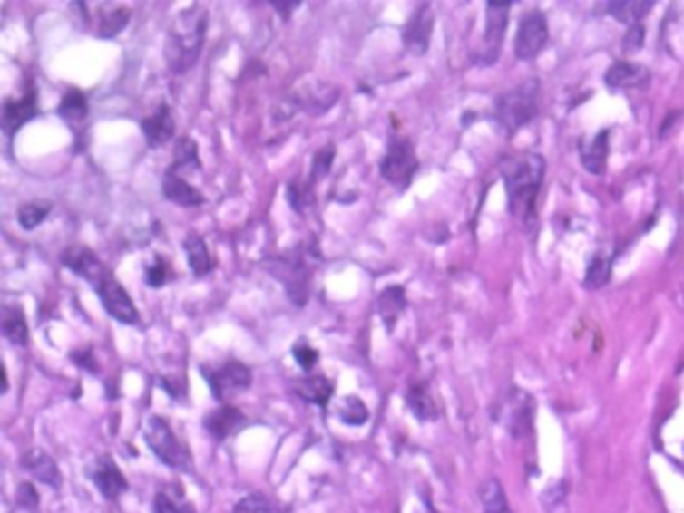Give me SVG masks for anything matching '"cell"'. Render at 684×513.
<instances>
[{
    "mask_svg": "<svg viewBox=\"0 0 684 513\" xmlns=\"http://www.w3.org/2000/svg\"><path fill=\"white\" fill-rule=\"evenodd\" d=\"M406 303H407L406 291L404 287H400V285H392V287H386L382 293H379L377 311L389 331L394 329L397 317H400V313L406 309Z\"/></svg>",
    "mask_w": 684,
    "mask_h": 513,
    "instance_id": "25",
    "label": "cell"
},
{
    "mask_svg": "<svg viewBox=\"0 0 684 513\" xmlns=\"http://www.w3.org/2000/svg\"><path fill=\"white\" fill-rule=\"evenodd\" d=\"M209 26V13L203 5H191L179 11L169 24L165 59L175 74H183L201 56Z\"/></svg>",
    "mask_w": 684,
    "mask_h": 513,
    "instance_id": "2",
    "label": "cell"
},
{
    "mask_svg": "<svg viewBox=\"0 0 684 513\" xmlns=\"http://www.w3.org/2000/svg\"><path fill=\"white\" fill-rule=\"evenodd\" d=\"M49 215H51V203L33 201V203H24L21 208H18L16 218H18V225H21L24 231H33Z\"/></svg>",
    "mask_w": 684,
    "mask_h": 513,
    "instance_id": "35",
    "label": "cell"
},
{
    "mask_svg": "<svg viewBox=\"0 0 684 513\" xmlns=\"http://www.w3.org/2000/svg\"><path fill=\"white\" fill-rule=\"evenodd\" d=\"M654 3L650 0H614L606 6V11L611 13L616 21L622 24H640L642 18L652 11Z\"/></svg>",
    "mask_w": 684,
    "mask_h": 513,
    "instance_id": "26",
    "label": "cell"
},
{
    "mask_svg": "<svg viewBox=\"0 0 684 513\" xmlns=\"http://www.w3.org/2000/svg\"><path fill=\"white\" fill-rule=\"evenodd\" d=\"M23 468L26 471L33 473L34 479H39L41 483H46L54 489L61 488V471L59 465L51 458L49 453H44L43 450H28L23 455Z\"/></svg>",
    "mask_w": 684,
    "mask_h": 513,
    "instance_id": "21",
    "label": "cell"
},
{
    "mask_svg": "<svg viewBox=\"0 0 684 513\" xmlns=\"http://www.w3.org/2000/svg\"><path fill=\"white\" fill-rule=\"evenodd\" d=\"M169 279V267L163 256H155V261L149 265L147 271H145V283L149 285V287H163V285L167 283Z\"/></svg>",
    "mask_w": 684,
    "mask_h": 513,
    "instance_id": "41",
    "label": "cell"
},
{
    "mask_svg": "<svg viewBox=\"0 0 684 513\" xmlns=\"http://www.w3.org/2000/svg\"><path fill=\"white\" fill-rule=\"evenodd\" d=\"M71 359H73L74 363H77L79 367L89 369L91 373H97V363H94L91 349H79V351H73V353H71Z\"/></svg>",
    "mask_w": 684,
    "mask_h": 513,
    "instance_id": "45",
    "label": "cell"
},
{
    "mask_svg": "<svg viewBox=\"0 0 684 513\" xmlns=\"http://www.w3.org/2000/svg\"><path fill=\"white\" fill-rule=\"evenodd\" d=\"M185 251H187L189 267H191V271L197 275V277H203V275L213 271L215 261L201 237L189 235L185 239Z\"/></svg>",
    "mask_w": 684,
    "mask_h": 513,
    "instance_id": "27",
    "label": "cell"
},
{
    "mask_svg": "<svg viewBox=\"0 0 684 513\" xmlns=\"http://www.w3.org/2000/svg\"><path fill=\"white\" fill-rule=\"evenodd\" d=\"M644 44V26L642 24H632L629 31L624 34L622 41V51L624 54H634L642 49Z\"/></svg>",
    "mask_w": 684,
    "mask_h": 513,
    "instance_id": "44",
    "label": "cell"
},
{
    "mask_svg": "<svg viewBox=\"0 0 684 513\" xmlns=\"http://www.w3.org/2000/svg\"><path fill=\"white\" fill-rule=\"evenodd\" d=\"M201 373L205 382L209 383V389L215 399L231 397L239 392H245L251 385V372L249 367L239 363V361H227L220 369L213 367H201Z\"/></svg>",
    "mask_w": 684,
    "mask_h": 513,
    "instance_id": "7",
    "label": "cell"
},
{
    "mask_svg": "<svg viewBox=\"0 0 684 513\" xmlns=\"http://www.w3.org/2000/svg\"><path fill=\"white\" fill-rule=\"evenodd\" d=\"M141 131H142V135H145L149 147H153V149L163 147L171 139H173L175 121H173V115H171V109L165 102H161L149 117L141 121Z\"/></svg>",
    "mask_w": 684,
    "mask_h": 513,
    "instance_id": "17",
    "label": "cell"
},
{
    "mask_svg": "<svg viewBox=\"0 0 684 513\" xmlns=\"http://www.w3.org/2000/svg\"><path fill=\"white\" fill-rule=\"evenodd\" d=\"M293 392H296L303 402L326 407L331 395H334V383H331L326 375H308L298 379L296 385H293Z\"/></svg>",
    "mask_w": 684,
    "mask_h": 513,
    "instance_id": "24",
    "label": "cell"
},
{
    "mask_svg": "<svg viewBox=\"0 0 684 513\" xmlns=\"http://www.w3.org/2000/svg\"><path fill=\"white\" fill-rule=\"evenodd\" d=\"M508 13L510 5L503 3H488L486 5V31H484L482 49L478 54V61L482 64H493L498 59L503 33L508 28Z\"/></svg>",
    "mask_w": 684,
    "mask_h": 513,
    "instance_id": "11",
    "label": "cell"
},
{
    "mask_svg": "<svg viewBox=\"0 0 684 513\" xmlns=\"http://www.w3.org/2000/svg\"><path fill=\"white\" fill-rule=\"evenodd\" d=\"M546 160L538 153H518L502 163L508 208L522 223H532L536 215V198L544 183Z\"/></svg>",
    "mask_w": 684,
    "mask_h": 513,
    "instance_id": "1",
    "label": "cell"
},
{
    "mask_svg": "<svg viewBox=\"0 0 684 513\" xmlns=\"http://www.w3.org/2000/svg\"><path fill=\"white\" fill-rule=\"evenodd\" d=\"M278 503L263 493H251L235 503L231 513H278Z\"/></svg>",
    "mask_w": 684,
    "mask_h": 513,
    "instance_id": "38",
    "label": "cell"
},
{
    "mask_svg": "<svg viewBox=\"0 0 684 513\" xmlns=\"http://www.w3.org/2000/svg\"><path fill=\"white\" fill-rule=\"evenodd\" d=\"M406 402L407 407H410V411L420 421H430L438 417V407H435L434 397L427 392L425 385H414L410 392H407Z\"/></svg>",
    "mask_w": 684,
    "mask_h": 513,
    "instance_id": "30",
    "label": "cell"
},
{
    "mask_svg": "<svg viewBox=\"0 0 684 513\" xmlns=\"http://www.w3.org/2000/svg\"><path fill=\"white\" fill-rule=\"evenodd\" d=\"M245 423V415L233 405H221L205 415V430L213 440H227L233 433H237Z\"/></svg>",
    "mask_w": 684,
    "mask_h": 513,
    "instance_id": "19",
    "label": "cell"
},
{
    "mask_svg": "<svg viewBox=\"0 0 684 513\" xmlns=\"http://www.w3.org/2000/svg\"><path fill=\"white\" fill-rule=\"evenodd\" d=\"M502 423L512 437H524L532 430V417H534V403L532 397L520 389H514L502 405Z\"/></svg>",
    "mask_w": 684,
    "mask_h": 513,
    "instance_id": "12",
    "label": "cell"
},
{
    "mask_svg": "<svg viewBox=\"0 0 684 513\" xmlns=\"http://www.w3.org/2000/svg\"><path fill=\"white\" fill-rule=\"evenodd\" d=\"M61 263L66 269H71L74 275L87 279L93 287L109 273V269L99 261V256L94 255L89 247H83V245L66 247V249L61 253Z\"/></svg>",
    "mask_w": 684,
    "mask_h": 513,
    "instance_id": "14",
    "label": "cell"
},
{
    "mask_svg": "<svg viewBox=\"0 0 684 513\" xmlns=\"http://www.w3.org/2000/svg\"><path fill=\"white\" fill-rule=\"evenodd\" d=\"M175 170L181 169H201V160H199V149L197 142L191 137H181L177 140L175 145V160H173Z\"/></svg>",
    "mask_w": 684,
    "mask_h": 513,
    "instance_id": "36",
    "label": "cell"
},
{
    "mask_svg": "<svg viewBox=\"0 0 684 513\" xmlns=\"http://www.w3.org/2000/svg\"><path fill=\"white\" fill-rule=\"evenodd\" d=\"M611 132L601 131L596 132L592 140H588L581 149L582 167L592 175H602L608 163V153H611V142H608Z\"/></svg>",
    "mask_w": 684,
    "mask_h": 513,
    "instance_id": "23",
    "label": "cell"
},
{
    "mask_svg": "<svg viewBox=\"0 0 684 513\" xmlns=\"http://www.w3.org/2000/svg\"><path fill=\"white\" fill-rule=\"evenodd\" d=\"M313 259H318V251L313 249V245L308 247L303 243L281 255L268 256L263 261L265 271L283 285L285 295L289 297L296 307H303L309 299Z\"/></svg>",
    "mask_w": 684,
    "mask_h": 513,
    "instance_id": "3",
    "label": "cell"
},
{
    "mask_svg": "<svg viewBox=\"0 0 684 513\" xmlns=\"http://www.w3.org/2000/svg\"><path fill=\"white\" fill-rule=\"evenodd\" d=\"M611 89H644L650 82V71L636 63H614L604 74Z\"/></svg>",
    "mask_w": 684,
    "mask_h": 513,
    "instance_id": "18",
    "label": "cell"
},
{
    "mask_svg": "<svg viewBox=\"0 0 684 513\" xmlns=\"http://www.w3.org/2000/svg\"><path fill=\"white\" fill-rule=\"evenodd\" d=\"M337 415L347 425H364L367 421L369 411L359 397H346L339 405Z\"/></svg>",
    "mask_w": 684,
    "mask_h": 513,
    "instance_id": "37",
    "label": "cell"
},
{
    "mask_svg": "<svg viewBox=\"0 0 684 513\" xmlns=\"http://www.w3.org/2000/svg\"><path fill=\"white\" fill-rule=\"evenodd\" d=\"M480 501L484 513H512L506 499V491L502 489L498 479H486L480 486Z\"/></svg>",
    "mask_w": 684,
    "mask_h": 513,
    "instance_id": "32",
    "label": "cell"
},
{
    "mask_svg": "<svg viewBox=\"0 0 684 513\" xmlns=\"http://www.w3.org/2000/svg\"><path fill=\"white\" fill-rule=\"evenodd\" d=\"M334 159H336V147L331 145H326L323 149H319L316 157H313V163H311V173H309V179L316 183V180L323 179L327 173L331 165H334Z\"/></svg>",
    "mask_w": 684,
    "mask_h": 513,
    "instance_id": "39",
    "label": "cell"
},
{
    "mask_svg": "<svg viewBox=\"0 0 684 513\" xmlns=\"http://www.w3.org/2000/svg\"><path fill=\"white\" fill-rule=\"evenodd\" d=\"M420 169L412 140L402 135H392L387 142V150L379 163V173L397 191H404L412 185V180Z\"/></svg>",
    "mask_w": 684,
    "mask_h": 513,
    "instance_id": "5",
    "label": "cell"
},
{
    "mask_svg": "<svg viewBox=\"0 0 684 513\" xmlns=\"http://www.w3.org/2000/svg\"><path fill=\"white\" fill-rule=\"evenodd\" d=\"M94 291H97L104 311H107L112 319L122 323V325H137L139 311L135 307V303H132L125 287H122L111 273L104 275V277L94 285Z\"/></svg>",
    "mask_w": 684,
    "mask_h": 513,
    "instance_id": "9",
    "label": "cell"
},
{
    "mask_svg": "<svg viewBox=\"0 0 684 513\" xmlns=\"http://www.w3.org/2000/svg\"><path fill=\"white\" fill-rule=\"evenodd\" d=\"M435 16L430 5H420L404 26V44L412 54L422 56L430 49Z\"/></svg>",
    "mask_w": 684,
    "mask_h": 513,
    "instance_id": "13",
    "label": "cell"
},
{
    "mask_svg": "<svg viewBox=\"0 0 684 513\" xmlns=\"http://www.w3.org/2000/svg\"><path fill=\"white\" fill-rule=\"evenodd\" d=\"M39 115L36 107V89L34 82L26 87L21 99H6L3 104V131L6 137H13L15 132L26 125L28 121Z\"/></svg>",
    "mask_w": 684,
    "mask_h": 513,
    "instance_id": "15",
    "label": "cell"
},
{
    "mask_svg": "<svg viewBox=\"0 0 684 513\" xmlns=\"http://www.w3.org/2000/svg\"><path fill=\"white\" fill-rule=\"evenodd\" d=\"M59 115L61 119L69 122H81L89 115V102L84 92L79 89H69L59 102Z\"/></svg>",
    "mask_w": 684,
    "mask_h": 513,
    "instance_id": "31",
    "label": "cell"
},
{
    "mask_svg": "<svg viewBox=\"0 0 684 513\" xmlns=\"http://www.w3.org/2000/svg\"><path fill=\"white\" fill-rule=\"evenodd\" d=\"M91 479L104 499H117L121 493H125L129 489V481L125 479V475H122L115 460L109 458V455H101V458L93 463Z\"/></svg>",
    "mask_w": 684,
    "mask_h": 513,
    "instance_id": "16",
    "label": "cell"
},
{
    "mask_svg": "<svg viewBox=\"0 0 684 513\" xmlns=\"http://www.w3.org/2000/svg\"><path fill=\"white\" fill-rule=\"evenodd\" d=\"M3 334L15 345L28 344V325L21 307H3Z\"/></svg>",
    "mask_w": 684,
    "mask_h": 513,
    "instance_id": "28",
    "label": "cell"
},
{
    "mask_svg": "<svg viewBox=\"0 0 684 513\" xmlns=\"http://www.w3.org/2000/svg\"><path fill=\"white\" fill-rule=\"evenodd\" d=\"M288 203L296 213H306L309 207L316 203V195H313V180L311 179H299L296 177L288 185Z\"/></svg>",
    "mask_w": 684,
    "mask_h": 513,
    "instance_id": "34",
    "label": "cell"
},
{
    "mask_svg": "<svg viewBox=\"0 0 684 513\" xmlns=\"http://www.w3.org/2000/svg\"><path fill=\"white\" fill-rule=\"evenodd\" d=\"M163 195L169 198L171 203L181 205V207H197L203 205L205 197L199 191L197 187L189 185L187 180L177 173L175 169H167L163 175Z\"/></svg>",
    "mask_w": 684,
    "mask_h": 513,
    "instance_id": "20",
    "label": "cell"
},
{
    "mask_svg": "<svg viewBox=\"0 0 684 513\" xmlns=\"http://www.w3.org/2000/svg\"><path fill=\"white\" fill-rule=\"evenodd\" d=\"M155 513H195V508L187 501L185 493L177 486H167L155 496Z\"/></svg>",
    "mask_w": 684,
    "mask_h": 513,
    "instance_id": "29",
    "label": "cell"
},
{
    "mask_svg": "<svg viewBox=\"0 0 684 513\" xmlns=\"http://www.w3.org/2000/svg\"><path fill=\"white\" fill-rule=\"evenodd\" d=\"M548 21L544 13L532 11L522 16L514 36V53L520 61H532L544 51L548 43Z\"/></svg>",
    "mask_w": 684,
    "mask_h": 513,
    "instance_id": "10",
    "label": "cell"
},
{
    "mask_svg": "<svg viewBox=\"0 0 684 513\" xmlns=\"http://www.w3.org/2000/svg\"><path fill=\"white\" fill-rule=\"evenodd\" d=\"M611 273H612L611 256H606L602 253H596L586 267L584 287L591 289V291L604 287V285L611 281Z\"/></svg>",
    "mask_w": 684,
    "mask_h": 513,
    "instance_id": "33",
    "label": "cell"
},
{
    "mask_svg": "<svg viewBox=\"0 0 684 513\" xmlns=\"http://www.w3.org/2000/svg\"><path fill=\"white\" fill-rule=\"evenodd\" d=\"M339 101V89L334 87L331 82L326 81H311L303 82L298 87V91L288 97L285 104L288 111H306L309 115H323Z\"/></svg>",
    "mask_w": 684,
    "mask_h": 513,
    "instance_id": "8",
    "label": "cell"
},
{
    "mask_svg": "<svg viewBox=\"0 0 684 513\" xmlns=\"http://www.w3.org/2000/svg\"><path fill=\"white\" fill-rule=\"evenodd\" d=\"M16 503L24 509H36L39 508V491L33 486L31 481H23L16 489Z\"/></svg>",
    "mask_w": 684,
    "mask_h": 513,
    "instance_id": "43",
    "label": "cell"
},
{
    "mask_svg": "<svg viewBox=\"0 0 684 513\" xmlns=\"http://www.w3.org/2000/svg\"><path fill=\"white\" fill-rule=\"evenodd\" d=\"M566 496H568L566 483H558V486L548 488L542 493V503H544L546 511L548 513H560V511H562V508L566 506Z\"/></svg>",
    "mask_w": 684,
    "mask_h": 513,
    "instance_id": "40",
    "label": "cell"
},
{
    "mask_svg": "<svg viewBox=\"0 0 684 513\" xmlns=\"http://www.w3.org/2000/svg\"><path fill=\"white\" fill-rule=\"evenodd\" d=\"M142 440L149 445V450L153 451L159 461H163L167 468L187 471L191 465V458H189L187 450L177 440L171 425L159 415H151L145 423V431H142Z\"/></svg>",
    "mask_w": 684,
    "mask_h": 513,
    "instance_id": "6",
    "label": "cell"
},
{
    "mask_svg": "<svg viewBox=\"0 0 684 513\" xmlns=\"http://www.w3.org/2000/svg\"><path fill=\"white\" fill-rule=\"evenodd\" d=\"M540 82L530 79L503 92L496 102V121L506 135H514L536 117Z\"/></svg>",
    "mask_w": 684,
    "mask_h": 513,
    "instance_id": "4",
    "label": "cell"
},
{
    "mask_svg": "<svg viewBox=\"0 0 684 513\" xmlns=\"http://www.w3.org/2000/svg\"><path fill=\"white\" fill-rule=\"evenodd\" d=\"M97 18L94 34L99 39H112L129 24L131 11L122 5H97Z\"/></svg>",
    "mask_w": 684,
    "mask_h": 513,
    "instance_id": "22",
    "label": "cell"
},
{
    "mask_svg": "<svg viewBox=\"0 0 684 513\" xmlns=\"http://www.w3.org/2000/svg\"><path fill=\"white\" fill-rule=\"evenodd\" d=\"M293 357H296L299 367L309 372V369L318 363L319 353L308 344V341H299V344L293 345Z\"/></svg>",
    "mask_w": 684,
    "mask_h": 513,
    "instance_id": "42",
    "label": "cell"
}]
</instances>
